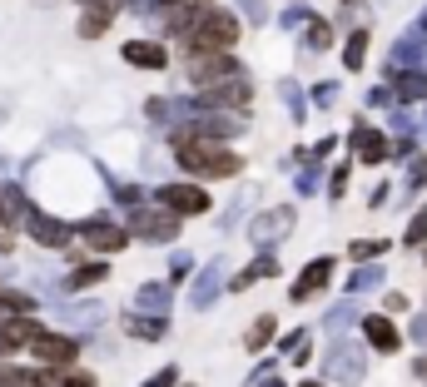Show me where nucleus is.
<instances>
[{"label": "nucleus", "instance_id": "nucleus-1", "mask_svg": "<svg viewBox=\"0 0 427 387\" xmlns=\"http://www.w3.org/2000/svg\"><path fill=\"white\" fill-rule=\"evenodd\" d=\"M233 40H238V20H233V15H214V10L189 30V50H194V60H199V55H228Z\"/></svg>", "mask_w": 427, "mask_h": 387}, {"label": "nucleus", "instance_id": "nucleus-2", "mask_svg": "<svg viewBox=\"0 0 427 387\" xmlns=\"http://www.w3.org/2000/svg\"><path fill=\"white\" fill-rule=\"evenodd\" d=\"M179 159H184L189 169H199V174H214V179L238 174V154L218 149V144H209V139H179Z\"/></svg>", "mask_w": 427, "mask_h": 387}, {"label": "nucleus", "instance_id": "nucleus-3", "mask_svg": "<svg viewBox=\"0 0 427 387\" xmlns=\"http://www.w3.org/2000/svg\"><path fill=\"white\" fill-rule=\"evenodd\" d=\"M30 353H35L40 363L60 368V363H75V338H60V333H35V338H30Z\"/></svg>", "mask_w": 427, "mask_h": 387}, {"label": "nucleus", "instance_id": "nucleus-4", "mask_svg": "<svg viewBox=\"0 0 427 387\" xmlns=\"http://www.w3.org/2000/svg\"><path fill=\"white\" fill-rule=\"evenodd\" d=\"M159 203L174 208V213H204V208H209L204 189H189V184H169V189H159Z\"/></svg>", "mask_w": 427, "mask_h": 387}, {"label": "nucleus", "instance_id": "nucleus-5", "mask_svg": "<svg viewBox=\"0 0 427 387\" xmlns=\"http://www.w3.org/2000/svg\"><path fill=\"white\" fill-rule=\"evenodd\" d=\"M80 233H85V243H90V248H100V253L124 248V233H119V228H109V223H85Z\"/></svg>", "mask_w": 427, "mask_h": 387}, {"label": "nucleus", "instance_id": "nucleus-6", "mask_svg": "<svg viewBox=\"0 0 427 387\" xmlns=\"http://www.w3.org/2000/svg\"><path fill=\"white\" fill-rule=\"evenodd\" d=\"M124 60H129V65H154V70H159L169 55H164L159 45H149V40H129V45H124Z\"/></svg>", "mask_w": 427, "mask_h": 387}, {"label": "nucleus", "instance_id": "nucleus-7", "mask_svg": "<svg viewBox=\"0 0 427 387\" xmlns=\"http://www.w3.org/2000/svg\"><path fill=\"white\" fill-rule=\"evenodd\" d=\"M328 273H333V263H328V258H318V263H313V268H308V273L298 278V288H293V298H308V293H318L323 283H328Z\"/></svg>", "mask_w": 427, "mask_h": 387}, {"label": "nucleus", "instance_id": "nucleus-8", "mask_svg": "<svg viewBox=\"0 0 427 387\" xmlns=\"http://www.w3.org/2000/svg\"><path fill=\"white\" fill-rule=\"evenodd\" d=\"M368 343H373V348H383V353H393V348H398L393 323H388V318H368Z\"/></svg>", "mask_w": 427, "mask_h": 387}, {"label": "nucleus", "instance_id": "nucleus-9", "mask_svg": "<svg viewBox=\"0 0 427 387\" xmlns=\"http://www.w3.org/2000/svg\"><path fill=\"white\" fill-rule=\"evenodd\" d=\"M358 154H363V159H368V164H378V159H383V154H388V144H383V139H378V134H368V129H363V134H358Z\"/></svg>", "mask_w": 427, "mask_h": 387}, {"label": "nucleus", "instance_id": "nucleus-10", "mask_svg": "<svg viewBox=\"0 0 427 387\" xmlns=\"http://www.w3.org/2000/svg\"><path fill=\"white\" fill-rule=\"evenodd\" d=\"M109 20H114V10H109V5H95V15H85V20H80V35H100Z\"/></svg>", "mask_w": 427, "mask_h": 387}, {"label": "nucleus", "instance_id": "nucleus-11", "mask_svg": "<svg viewBox=\"0 0 427 387\" xmlns=\"http://www.w3.org/2000/svg\"><path fill=\"white\" fill-rule=\"evenodd\" d=\"M30 228H35V238H45V243H65V238H70V228H60V223H50V218H35Z\"/></svg>", "mask_w": 427, "mask_h": 387}, {"label": "nucleus", "instance_id": "nucleus-12", "mask_svg": "<svg viewBox=\"0 0 427 387\" xmlns=\"http://www.w3.org/2000/svg\"><path fill=\"white\" fill-rule=\"evenodd\" d=\"M0 387H45L35 373H15V368H0Z\"/></svg>", "mask_w": 427, "mask_h": 387}, {"label": "nucleus", "instance_id": "nucleus-13", "mask_svg": "<svg viewBox=\"0 0 427 387\" xmlns=\"http://www.w3.org/2000/svg\"><path fill=\"white\" fill-rule=\"evenodd\" d=\"M363 45H368V35H353V40H348V55H343V60H348L353 70L363 65Z\"/></svg>", "mask_w": 427, "mask_h": 387}, {"label": "nucleus", "instance_id": "nucleus-14", "mask_svg": "<svg viewBox=\"0 0 427 387\" xmlns=\"http://www.w3.org/2000/svg\"><path fill=\"white\" fill-rule=\"evenodd\" d=\"M268 333H273V318H258V328L248 333V348H263V343H268Z\"/></svg>", "mask_w": 427, "mask_h": 387}, {"label": "nucleus", "instance_id": "nucleus-15", "mask_svg": "<svg viewBox=\"0 0 427 387\" xmlns=\"http://www.w3.org/2000/svg\"><path fill=\"white\" fill-rule=\"evenodd\" d=\"M408 243H427V213L413 223V228H408Z\"/></svg>", "mask_w": 427, "mask_h": 387}, {"label": "nucleus", "instance_id": "nucleus-16", "mask_svg": "<svg viewBox=\"0 0 427 387\" xmlns=\"http://www.w3.org/2000/svg\"><path fill=\"white\" fill-rule=\"evenodd\" d=\"M65 387H90V378H65Z\"/></svg>", "mask_w": 427, "mask_h": 387}, {"label": "nucleus", "instance_id": "nucleus-17", "mask_svg": "<svg viewBox=\"0 0 427 387\" xmlns=\"http://www.w3.org/2000/svg\"><path fill=\"white\" fill-rule=\"evenodd\" d=\"M159 5H174V0H159Z\"/></svg>", "mask_w": 427, "mask_h": 387}, {"label": "nucleus", "instance_id": "nucleus-18", "mask_svg": "<svg viewBox=\"0 0 427 387\" xmlns=\"http://www.w3.org/2000/svg\"><path fill=\"white\" fill-rule=\"evenodd\" d=\"M303 387H318V383H303Z\"/></svg>", "mask_w": 427, "mask_h": 387}]
</instances>
